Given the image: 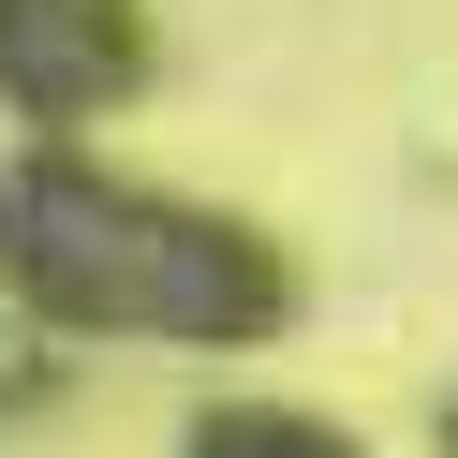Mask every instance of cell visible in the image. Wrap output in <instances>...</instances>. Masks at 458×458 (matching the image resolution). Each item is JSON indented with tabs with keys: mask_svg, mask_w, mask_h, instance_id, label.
<instances>
[{
	"mask_svg": "<svg viewBox=\"0 0 458 458\" xmlns=\"http://www.w3.org/2000/svg\"><path fill=\"white\" fill-rule=\"evenodd\" d=\"M0 296L60 340H163V355H251L296 326V267L267 222L163 192L104 148L0 163Z\"/></svg>",
	"mask_w": 458,
	"mask_h": 458,
	"instance_id": "cell-1",
	"label": "cell"
},
{
	"mask_svg": "<svg viewBox=\"0 0 458 458\" xmlns=\"http://www.w3.org/2000/svg\"><path fill=\"white\" fill-rule=\"evenodd\" d=\"M163 30L148 0H0V119L30 148H89L119 104H148Z\"/></svg>",
	"mask_w": 458,
	"mask_h": 458,
	"instance_id": "cell-2",
	"label": "cell"
}]
</instances>
